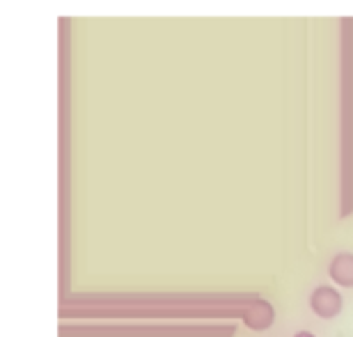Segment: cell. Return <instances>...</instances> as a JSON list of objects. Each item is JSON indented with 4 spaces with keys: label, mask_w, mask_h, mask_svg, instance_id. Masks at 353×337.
Segmentation results:
<instances>
[{
    "label": "cell",
    "mask_w": 353,
    "mask_h": 337,
    "mask_svg": "<svg viewBox=\"0 0 353 337\" xmlns=\"http://www.w3.org/2000/svg\"><path fill=\"white\" fill-rule=\"evenodd\" d=\"M310 303V310H312L319 319H337L342 314V307H344V298L342 294L330 285H319L314 287L312 294L307 298Z\"/></svg>",
    "instance_id": "obj_1"
},
{
    "label": "cell",
    "mask_w": 353,
    "mask_h": 337,
    "mask_svg": "<svg viewBox=\"0 0 353 337\" xmlns=\"http://www.w3.org/2000/svg\"><path fill=\"white\" fill-rule=\"evenodd\" d=\"M328 278L333 280L337 287L344 289H353V252L342 250L333 255L328 264Z\"/></svg>",
    "instance_id": "obj_2"
},
{
    "label": "cell",
    "mask_w": 353,
    "mask_h": 337,
    "mask_svg": "<svg viewBox=\"0 0 353 337\" xmlns=\"http://www.w3.org/2000/svg\"><path fill=\"white\" fill-rule=\"evenodd\" d=\"M294 337H316L312 331H299V333H294Z\"/></svg>",
    "instance_id": "obj_3"
}]
</instances>
